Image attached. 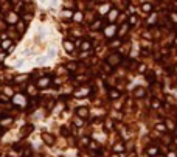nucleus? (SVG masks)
<instances>
[{"label": "nucleus", "instance_id": "1", "mask_svg": "<svg viewBox=\"0 0 177 157\" xmlns=\"http://www.w3.org/2000/svg\"><path fill=\"white\" fill-rule=\"evenodd\" d=\"M120 62H121V55L118 51H113V53H110V55L107 56V64L112 65V67H117Z\"/></svg>", "mask_w": 177, "mask_h": 157}, {"label": "nucleus", "instance_id": "2", "mask_svg": "<svg viewBox=\"0 0 177 157\" xmlns=\"http://www.w3.org/2000/svg\"><path fill=\"white\" fill-rule=\"evenodd\" d=\"M42 142L47 146H53L56 143V137L53 134H50V132H42Z\"/></svg>", "mask_w": 177, "mask_h": 157}, {"label": "nucleus", "instance_id": "3", "mask_svg": "<svg viewBox=\"0 0 177 157\" xmlns=\"http://www.w3.org/2000/svg\"><path fill=\"white\" fill-rule=\"evenodd\" d=\"M51 84H53V79H51L50 76H42V78H39V81H37V87L39 89H47V87H50Z\"/></svg>", "mask_w": 177, "mask_h": 157}, {"label": "nucleus", "instance_id": "4", "mask_svg": "<svg viewBox=\"0 0 177 157\" xmlns=\"http://www.w3.org/2000/svg\"><path fill=\"white\" fill-rule=\"evenodd\" d=\"M12 101H14L16 106H27L30 101H27V95H22V93H17V95L12 96Z\"/></svg>", "mask_w": 177, "mask_h": 157}, {"label": "nucleus", "instance_id": "5", "mask_svg": "<svg viewBox=\"0 0 177 157\" xmlns=\"http://www.w3.org/2000/svg\"><path fill=\"white\" fill-rule=\"evenodd\" d=\"M0 48L5 50L6 53H11L12 50H14V42H12L11 39H3V41H2V45H0Z\"/></svg>", "mask_w": 177, "mask_h": 157}, {"label": "nucleus", "instance_id": "6", "mask_svg": "<svg viewBox=\"0 0 177 157\" xmlns=\"http://www.w3.org/2000/svg\"><path fill=\"white\" fill-rule=\"evenodd\" d=\"M103 33H104V36H106V38H109V39L115 38V33H117V25H107L106 28L103 30Z\"/></svg>", "mask_w": 177, "mask_h": 157}, {"label": "nucleus", "instance_id": "7", "mask_svg": "<svg viewBox=\"0 0 177 157\" xmlns=\"http://www.w3.org/2000/svg\"><path fill=\"white\" fill-rule=\"evenodd\" d=\"M12 121H14V120H12L11 117H5V115H2V117H0V128H3V129L11 128Z\"/></svg>", "mask_w": 177, "mask_h": 157}, {"label": "nucleus", "instance_id": "8", "mask_svg": "<svg viewBox=\"0 0 177 157\" xmlns=\"http://www.w3.org/2000/svg\"><path fill=\"white\" fill-rule=\"evenodd\" d=\"M33 131H34V125H31V123H28V125L22 126V129H20V135H22V139H25L27 135H30Z\"/></svg>", "mask_w": 177, "mask_h": 157}, {"label": "nucleus", "instance_id": "9", "mask_svg": "<svg viewBox=\"0 0 177 157\" xmlns=\"http://www.w3.org/2000/svg\"><path fill=\"white\" fill-rule=\"evenodd\" d=\"M76 115L81 117V118H84V120H87L88 117H90V111H88L87 108H84V106H81V108L76 109Z\"/></svg>", "mask_w": 177, "mask_h": 157}, {"label": "nucleus", "instance_id": "10", "mask_svg": "<svg viewBox=\"0 0 177 157\" xmlns=\"http://www.w3.org/2000/svg\"><path fill=\"white\" fill-rule=\"evenodd\" d=\"M110 9H112V5H110V3H101V5L98 6V14L104 16V14H107Z\"/></svg>", "mask_w": 177, "mask_h": 157}, {"label": "nucleus", "instance_id": "11", "mask_svg": "<svg viewBox=\"0 0 177 157\" xmlns=\"http://www.w3.org/2000/svg\"><path fill=\"white\" fill-rule=\"evenodd\" d=\"M107 93H109V98L112 100V101H113V100H118V98H121V92L118 90V87H110V89H109V92H107Z\"/></svg>", "mask_w": 177, "mask_h": 157}, {"label": "nucleus", "instance_id": "12", "mask_svg": "<svg viewBox=\"0 0 177 157\" xmlns=\"http://www.w3.org/2000/svg\"><path fill=\"white\" fill-rule=\"evenodd\" d=\"M106 23H104V20L103 19H98V20H95L93 23H92V28L93 30H96V31H103L104 28H106Z\"/></svg>", "mask_w": 177, "mask_h": 157}, {"label": "nucleus", "instance_id": "13", "mask_svg": "<svg viewBox=\"0 0 177 157\" xmlns=\"http://www.w3.org/2000/svg\"><path fill=\"white\" fill-rule=\"evenodd\" d=\"M27 20H19L17 23H16V30L19 31V34H24L25 31H27Z\"/></svg>", "mask_w": 177, "mask_h": 157}, {"label": "nucleus", "instance_id": "14", "mask_svg": "<svg viewBox=\"0 0 177 157\" xmlns=\"http://www.w3.org/2000/svg\"><path fill=\"white\" fill-rule=\"evenodd\" d=\"M115 129V123H113L112 118H106L104 120V131L109 132V131H113Z\"/></svg>", "mask_w": 177, "mask_h": 157}, {"label": "nucleus", "instance_id": "15", "mask_svg": "<svg viewBox=\"0 0 177 157\" xmlns=\"http://www.w3.org/2000/svg\"><path fill=\"white\" fill-rule=\"evenodd\" d=\"M146 156L148 157H159V148H157V146H148Z\"/></svg>", "mask_w": 177, "mask_h": 157}, {"label": "nucleus", "instance_id": "16", "mask_svg": "<svg viewBox=\"0 0 177 157\" xmlns=\"http://www.w3.org/2000/svg\"><path fill=\"white\" fill-rule=\"evenodd\" d=\"M112 151L113 152H118V154H123L124 151H126V145H124V143H115V145L112 146Z\"/></svg>", "mask_w": 177, "mask_h": 157}, {"label": "nucleus", "instance_id": "17", "mask_svg": "<svg viewBox=\"0 0 177 157\" xmlns=\"http://www.w3.org/2000/svg\"><path fill=\"white\" fill-rule=\"evenodd\" d=\"M71 131H73V128H68V126H65V125H62L61 128H59V132H61L64 137H70Z\"/></svg>", "mask_w": 177, "mask_h": 157}, {"label": "nucleus", "instance_id": "18", "mask_svg": "<svg viewBox=\"0 0 177 157\" xmlns=\"http://www.w3.org/2000/svg\"><path fill=\"white\" fill-rule=\"evenodd\" d=\"M73 126H75V128H83V126H86V120L76 115L73 118Z\"/></svg>", "mask_w": 177, "mask_h": 157}, {"label": "nucleus", "instance_id": "19", "mask_svg": "<svg viewBox=\"0 0 177 157\" xmlns=\"http://www.w3.org/2000/svg\"><path fill=\"white\" fill-rule=\"evenodd\" d=\"M6 22H9V23H14V25L19 22V19H17V14H16V11L9 13V14L6 16Z\"/></svg>", "mask_w": 177, "mask_h": 157}, {"label": "nucleus", "instance_id": "20", "mask_svg": "<svg viewBox=\"0 0 177 157\" xmlns=\"http://www.w3.org/2000/svg\"><path fill=\"white\" fill-rule=\"evenodd\" d=\"M75 47H76V45H75L73 42H70V41H64V48L67 50L68 53H73V51H75Z\"/></svg>", "mask_w": 177, "mask_h": 157}, {"label": "nucleus", "instance_id": "21", "mask_svg": "<svg viewBox=\"0 0 177 157\" xmlns=\"http://www.w3.org/2000/svg\"><path fill=\"white\" fill-rule=\"evenodd\" d=\"M113 39V41L112 42H110V47H112V48H120V47H121V44H123V39H121V38H118V39H115V38H112Z\"/></svg>", "mask_w": 177, "mask_h": 157}, {"label": "nucleus", "instance_id": "22", "mask_svg": "<svg viewBox=\"0 0 177 157\" xmlns=\"http://www.w3.org/2000/svg\"><path fill=\"white\" fill-rule=\"evenodd\" d=\"M117 16H118V11L117 9H110L109 13H107V20L109 22H113L117 19Z\"/></svg>", "mask_w": 177, "mask_h": 157}, {"label": "nucleus", "instance_id": "23", "mask_svg": "<svg viewBox=\"0 0 177 157\" xmlns=\"http://www.w3.org/2000/svg\"><path fill=\"white\" fill-rule=\"evenodd\" d=\"M129 23H123V26H121V28H120V31H118V34H120V38H123V36L124 34H126V33L127 31H129Z\"/></svg>", "mask_w": 177, "mask_h": 157}, {"label": "nucleus", "instance_id": "24", "mask_svg": "<svg viewBox=\"0 0 177 157\" xmlns=\"http://www.w3.org/2000/svg\"><path fill=\"white\" fill-rule=\"evenodd\" d=\"M37 86H36V87H34V86H28V87H27V93H28V95H31V96H36V95H37Z\"/></svg>", "mask_w": 177, "mask_h": 157}, {"label": "nucleus", "instance_id": "25", "mask_svg": "<svg viewBox=\"0 0 177 157\" xmlns=\"http://www.w3.org/2000/svg\"><path fill=\"white\" fill-rule=\"evenodd\" d=\"M142 11L145 13V14H149V13L152 11V5H151V3H143V5H142Z\"/></svg>", "mask_w": 177, "mask_h": 157}, {"label": "nucleus", "instance_id": "26", "mask_svg": "<svg viewBox=\"0 0 177 157\" xmlns=\"http://www.w3.org/2000/svg\"><path fill=\"white\" fill-rule=\"evenodd\" d=\"M84 19V14L81 11H75V14H73V20L75 22H81Z\"/></svg>", "mask_w": 177, "mask_h": 157}, {"label": "nucleus", "instance_id": "27", "mask_svg": "<svg viewBox=\"0 0 177 157\" xmlns=\"http://www.w3.org/2000/svg\"><path fill=\"white\" fill-rule=\"evenodd\" d=\"M81 48L83 50H86V51H90L92 50V44H90V41H83V44H81Z\"/></svg>", "mask_w": 177, "mask_h": 157}, {"label": "nucleus", "instance_id": "28", "mask_svg": "<svg viewBox=\"0 0 177 157\" xmlns=\"http://www.w3.org/2000/svg\"><path fill=\"white\" fill-rule=\"evenodd\" d=\"M165 125H166V129H168V131H174L176 129V123L172 121V120H166Z\"/></svg>", "mask_w": 177, "mask_h": 157}, {"label": "nucleus", "instance_id": "29", "mask_svg": "<svg viewBox=\"0 0 177 157\" xmlns=\"http://www.w3.org/2000/svg\"><path fill=\"white\" fill-rule=\"evenodd\" d=\"M145 89L143 87H138V89H135V92H134V95L137 96V98H142V96H145Z\"/></svg>", "mask_w": 177, "mask_h": 157}, {"label": "nucleus", "instance_id": "30", "mask_svg": "<svg viewBox=\"0 0 177 157\" xmlns=\"http://www.w3.org/2000/svg\"><path fill=\"white\" fill-rule=\"evenodd\" d=\"M92 140H90V137H87V135H84V137H81V145H84V146H88V143H90Z\"/></svg>", "mask_w": 177, "mask_h": 157}, {"label": "nucleus", "instance_id": "31", "mask_svg": "<svg viewBox=\"0 0 177 157\" xmlns=\"http://www.w3.org/2000/svg\"><path fill=\"white\" fill-rule=\"evenodd\" d=\"M155 129H157V131H160V132H165V131H168V129H166V125H163V123H157Z\"/></svg>", "mask_w": 177, "mask_h": 157}, {"label": "nucleus", "instance_id": "32", "mask_svg": "<svg viewBox=\"0 0 177 157\" xmlns=\"http://www.w3.org/2000/svg\"><path fill=\"white\" fill-rule=\"evenodd\" d=\"M73 14H75V11H70V9H65V11H64L65 17H71V19H73Z\"/></svg>", "mask_w": 177, "mask_h": 157}, {"label": "nucleus", "instance_id": "33", "mask_svg": "<svg viewBox=\"0 0 177 157\" xmlns=\"http://www.w3.org/2000/svg\"><path fill=\"white\" fill-rule=\"evenodd\" d=\"M67 69H68V70H76V62H68V64H67Z\"/></svg>", "mask_w": 177, "mask_h": 157}, {"label": "nucleus", "instance_id": "34", "mask_svg": "<svg viewBox=\"0 0 177 157\" xmlns=\"http://www.w3.org/2000/svg\"><path fill=\"white\" fill-rule=\"evenodd\" d=\"M127 23H129V25H135V23H137V17H135V16H130Z\"/></svg>", "mask_w": 177, "mask_h": 157}, {"label": "nucleus", "instance_id": "35", "mask_svg": "<svg viewBox=\"0 0 177 157\" xmlns=\"http://www.w3.org/2000/svg\"><path fill=\"white\" fill-rule=\"evenodd\" d=\"M146 79H148L149 82H154V73H148V75H146Z\"/></svg>", "mask_w": 177, "mask_h": 157}, {"label": "nucleus", "instance_id": "36", "mask_svg": "<svg viewBox=\"0 0 177 157\" xmlns=\"http://www.w3.org/2000/svg\"><path fill=\"white\" fill-rule=\"evenodd\" d=\"M152 108H154V109H159V108H160V101L154 100V101H152Z\"/></svg>", "mask_w": 177, "mask_h": 157}, {"label": "nucleus", "instance_id": "37", "mask_svg": "<svg viewBox=\"0 0 177 157\" xmlns=\"http://www.w3.org/2000/svg\"><path fill=\"white\" fill-rule=\"evenodd\" d=\"M5 95H12V89L11 87H6L5 89Z\"/></svg>", "mask_w": 177, "mask_h": 157}, {"label": "nucleus", "instance_id": "38", "mask_svg": "<svg viewBox=\"0 0 177 157\" xmlns=\"http://www.w3.org/2000/svg\"><path fill=\"white\" fill-rule=\"evenodd\" d=\"M110 157H124V156H123V154H118V152H113Z\"/></svg>", "mask_w": 177, "mask_h": 157}, {"label": "nucleus", "instance_id": "39", "mask_svg": "<svg viewBox=\"0 0 177 157\" xmlns=\"http://www.w3.org/2000/svg\"><path fill=\"white\" fill-rule=\"evenodd\" d=\"M5 28H6V26H5V22L0 20V30H5Z\"/></svg>", "mask_w": 177, "mask_h": 157}, {"label": "nucleus", "instance_id": "40", "mask_svg": "<svg viewBox=\"0 0 177 157\" xmlns=\"http://www.w3.org/2000/svg\"><path fill=\"white\" fill-rule=\"evenodd\" d=\"M168 157H177L176 152H168Z\"/></svg>", "mask_w": 177, "mask_h": 157}, {"label": "nucleus", "instance_id": "41", "mask_svg": "<svg viewBox=\"0 0 177 157\" xmlns=\"http://www.w3.org/2000/svg\"><path fill=\"white\" fill-rule=\"evenodd\" d=\"M11 2H12V3H19V0H11Z\"/></svg>", "mask_w": 177, "mask_h": 157}, {"label": "nucleus", "instance_id": "42", "mask_svg": "<svg viewBox=\"0 0 177 157\" xmlns=\"http://www.w3.org/2000/svg\"><path fill=\"white\" fill-rule=\"evenodd\" d=\"M174 143H176V145H177V137H176V139H174Z\"/></svg>", "mask_w": 177, "mask_h": 157}, {"label": "nucleus", "instance_id": "43", "mask_svg": "<svg viewBox=\"0 0 177 157\" xmlns=\"http://www.w3.org/2000/svg\"><path fill=\"white\" fill-rule=\"evenodd\" d=\"M159 157H165V156H159Z\"/></svg>", "mask_w": 177, "mask_h": 157}, {"label": "nucleus", "instance_id": "44", "mask_svg": "<svg viewBox=\"0 0 177 157\" xmlns=\"http://www.w3.org/2000/svg\"><path fill=\"white\" fill-rule=\"evenodd\" d=\"M0 41H2V38H0ZM0 45H2V44H0Z\"/></svg>", "mask_w": 177, "mask_h": 157}, {"label": "nucleus", "instance_id": "45", "mask_svg": "<svg viewBox=\"0 0 177 157\" xmlns=\"http://www.w3.org/2000/svg\"><path fill=\"white\" fill-rule=\"evenodd\" d=\"M22 157H25V156H22Z\"/></svg>", "mask_w": 177, "mask_h": 157}, {"label": "nucleus", "instance_id": "46", "mask_svg": "<svg viewBox=\"0 0 177 157\" xmlns=\"http://www.w3.org/2000/svg\"><path fill=\"white\" fill-rule=\"evenodd\" d=\"M8 157H9V156H8Z\"/></svg>", "mask_w": 177, "mask_h": 157}]
</instances>
